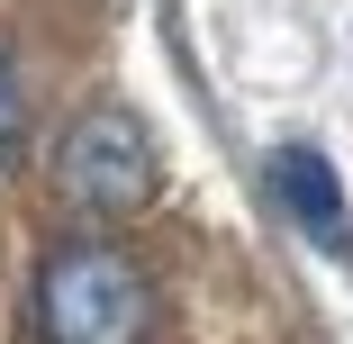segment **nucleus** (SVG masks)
Listing matches in <instances>:
<instances>
[{
    "instance_id": "obj_3",
    "label": "nucleus",
    "mask_w": 353,
    "mask_h": 344,
    "mask_svg": "<svg viewBox=\"0 0 353 344\" xmlns=\"http://www.w3.org/2000/svg\"><path fill=\"white\" fill-rule=\"evenodd\" d=\"M263 181H272L281 218H290L308 245H326V254H353V209H344V181H335V163H326L317 145H281V154L263 163Z\"/></svg>"
},
{
    "instance_id": "obj_1",
    "label": "nucleus",
    "mask_w": 353,
    "mask_h": 344,
    "mask_svg": "<svg viewBox=\"0 0 353 344\" xmlns=\"http://www.w3.org/2000/svg\"><path fill=\"white\" fill-rule=\"evenodd\" d=\"M28 326H37V344H145L154 335V281L127 245L73 236L37 263Z\"/></svg>"
},
{
    "instance_id": "obj_4",
    "label": "nucleus",
    "mask_w": 353,
    "mask_h": 344,
    "mask_svg": "<svg viewBox=\"0 0 353 344\" xmlns=\"http://www.w3.org/2000/svg\"><path fill=\"white\" fill-rule=\"evenodd\" d=\"M19 136H28V100H19L10 54H0V163H19Z\"/></svg>"
},
{
    "instance_id": "obj_2",
    "label": "nucleus",
    "mask_w": 353,
    "mask_h": 344,
    "mask_svg": "<svg viewBox=\"0 0 353 344\" xmlns=\"http://www.w3.org/2000/svg\"><path fill=\"white\" fill-rule=\"evenodd\" d=\"M154 181H163V163H154V136H145V118L136 109H82L73 127H63V145H54V190L73 199V209H91V218H136L154 199Z\"/></svg>"
}]
</instances>
